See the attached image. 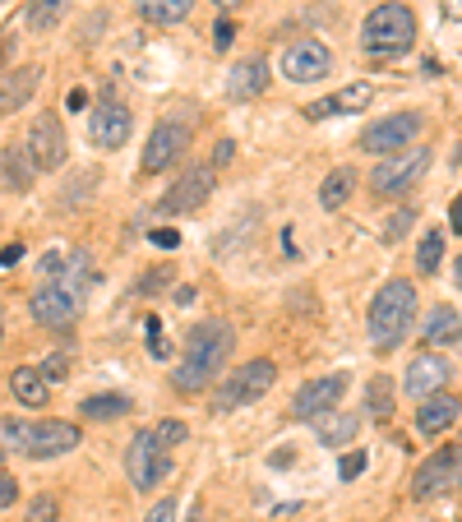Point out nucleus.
I'll return each mask as SVG.
<instances>
[{
  "instance_id": "nucleus-1",
  "label": "nucleus",
  "mask_w": 462,
  "mask_h": 522,
  "mask_svg": "<svg viewBox=\"0 0 462 522\" xmlns=\"http://www.w3.org/2000/svg\"><path fill=\"white\" fill-rule=\"evenodd\" d=\"M231 347H236V333H231L222 319H204V324H195L190 328V338H185V361H181V370L171 375V384H176L181 393L208 389V384L222 375Z\"/></svg>"
},
{
  "instance_id": "nucleus-2",
  "label": "nucleus",
  "mask_w": 462,
  "mask_h": 522,
  "mask_svg": "<svg viewBox=\"0 0 462 522\" xmlns=\"http://www.w3.org/2000/svg\"><path fill=\"white\" fill-rule=\"evenodd\" d=\"M412 319H416V287L407 278H389L370 301V342L379 352H393L407 338Z\"/></svg>"
},
{
  "instance_id": "nucleus-3",
  "label": "nucleus",
  "mask_w": 462,
  "mask_h": 522,
  "mask_svg": "<svg viewBox=\"0 0 462 522\" xmlns=\"http://www.w3.org/2000/svg\"><path fill=\"white\" fill-rule=\"evenodd\" d=\"M79 425L70 421H0V444L24 458H61L79 449Z\"/></svg>"
},
{
  "instance_id": "nucleus-4",
  "label": "nucleus",
  "mask_w": 462,
  "mask_h": 522,
  "mask_svg": "<svg viewBox=\"0 0 462 522\" xmlns=\"http://www.w3.org/2000/svg\"><path fill=\"white\" fill-rule=\"evenodd\" d=\"M412 42H416V14H412V5H398V0H389V5H375V10L365 14L361 47L370 51V56H398V51H407Z\"/></svg>"
},
{
  "instance_id": "nucleus-5",
  "label": "nucleus",
  "mask_w": 462,
  "mask_h": 522,
  "mask_svg": "<svg viewBox=\"0 0 462 522\" xmlns=\"http://www.w3.org/2000/svg\"><path fill=\"white\" fill-rule=\"evenodd\" d=\"M273 379H278V365H273V361H245L241 370H231V375L222 379L218 398H213V412H218V416L241 412V407L259 402L268 389H273Z\"/></svg>"
},
{
  "instance_id": "nucleus-6",
  "label": "nucleus",
  "mask_w": 462,
  "mask_h": 522,
  "mask_svg": "<svg viewBox=\"0 0 462 522\" xmlns=\"http://www.w3.org/2000/svg\"><path fill=\"white\" fill-rule=\"evenodd\" d=\"M125 472H130L134 490H148L171 476V453L158 439V425H153V430H139V435L130 439V449H125Z\"/></svg>"
},
{
  "instance_id": "nucleus-7",
  "label": "nucleus",
  "mask_w": 462,
  "mask_h": 522,
  "mask_svg": "<svg viewBox=\"0 0 462 522\" xmlns=\"http://www.w3.org/2000/svg\"><path fill=\"white\" fill-rule=\"evenodd\" d=\"M453 490H462V449L458 444H444V449H435L421 467H416L412 476V499H439V495H453Z\"/></svg>"
},
{
  "instance_id": "nucleus-8",
  "label": "nucleus",
  "mask_w": 462,
  "mask_h": 522,
  "mask_svg": "<svg viewBox=\"0 0 462 522\" xmlns=\"http://www.w3.org/2000/svg\"><path fill=\"white\" fill-rule=\"evenodd\" d=\"M79 310H84V287L70 278H56L33 292V319L42 328H70Z\"/></svg>"
},
{
  "instance_id": "nucleus-9",
  "label": "nucleus",
  "mask_w": 462,
  "mask_h": 522,
  "mask_svg": "<svg viewBox=\"0 0 462 522\" xmlns=\"http://www.w3.org/2000/svg\"><path fill=\"white\" fill-rule=\"evenodd\" d=\"M430 171V148H407V153H393L370 171V195H402L407 185H416Z\"/></svg>"
},
{
  "instance_id": "nucleus-10",
  "label": "nucleus",
  "mask_w": 462,
  "mask_h": 522,
  "mask_svg": "<svg viewBox=\"0 0 462 522\" xmlns=\"http://www.w3.org/2000/svg\"><path fill=\"white\" fill-rule=\"evenodd\" d=\"M28 162H33V171H56V167H65V130H61V121L51 116V111H37L33 121H28Z\"/></svg>"
},
{
  "instance_id": "nucleus-11",
  "label": "nucleus",
  "mask_w": 462,
  "mask_h": 522,
  "mask_svg": "<svg viewBox=\"0 0 462 522\" xmlns=\"http://www.w3.org/2000/svg\"><path fill=\"white\" fill-rule=\"evenodd\" d=\"M342 393H347V370H333V375H319L310 384H301L292 398V416L296 421H319V416L338 412Z\"/></svg>"
},
{
  "instance_id": "nucleus-12",
  "label": "nucleus",
  "mask_w": 462,
  "mask_h": 522,
  "mask_svg": "<svg viewBox=\"0 0 462 522\" xmlns=\"http://www.w3.org/2000/svg\"><path fill=\"white\" fill-rule=\"evenodd\" d=\"M421 116L416 111H398V116H384V121H375L370 130L361 134V148L365 153H379V158H393V153H407V144H412L416 134H421Z\"/></svg>"
},
{
  "instance_id": "nucleus-13",
  "label": "nucleus",
  "mask_w": 462,
  "mask_h": 522,
  "mask_svg": "<svg viewBox=\"0 0 462 522\" xmlns=\"http://www.w3.org/2000/svg\"><path fill=\"white\" fill-rule=\"evenodd\" d=\"M130 130H134L130 107L111 98V88H107L102 102L93 107V116H88V139H93L98 148H121L125 139H130Z\"/></svg>"
},
{
  "instance_id": "nucleus-14",
  "label": "nucleus",
  "mask_w": 462,
  "mask_h": 522,
  "mask_svg": "<svg viewBox=\"0 0 462 522\" xmlns=\"http://www.w3.org/2000/svg\"><path fill=\"white\" fill-rule=\"evenodd\" d=\"M213 185H218V167H213V162H208V167H190L181 181H176L167 195H162L158 208H162V213H195V208L208 204Z\"/></svg>"
},
{
  "instance_id": "nucleus-15",
  "label": "nucleus",
  "mask_w": 462,
  "mask_h": 522,
  "mask_svg": "<svg viewBox=\"0 0 462 522\" xmlns=\"http://www.w3.org/2000/svg\"><path fill=\"white\" fill-rule=\"evenodd\" d=\"M329 70H333V56L315 37H301V42H292V47L282 51V74H287L292 84H315V79H324Z\"/></svg>"
},
{
  "instance_id": "nucleus-16",
  "label": "nucleus",
  "mask_w": 462,
  "mask_h": 522,
  "mask_svg": "<svg viewBox=\"0 0 462 522\" xmlns=\"http://www.w3.org/2000/svg\"><path fill=\"white\" fill-rule=\"evenodd\" d=\"M185 148H190V125L181 121H162L158 130L148 134V148H144V171H167L171 162L185 158Z\"/></svg>"
},
{
  "instance_id": "nucleus-17",
  "label": "nucleus",
  "mask_w": 462,
  "mask_h": 522,
  "mask_svg": "<svg viewBox=\"0 0 462 522\" xmlns=\"http://www.w3.org/2000/svg\"><path fill=\"white\" fill-rule=\"evenodd\" d=\"M449 361L435 352H421L412 365H407V375H402V389H407V398H435V393H444V384H449Z\"/></svg>"
},
{
  "instance_id": "nucleus-18",
  "label": "nucleus",
  "mask_w": 462,
  "mask_h": 522,
  "mask_svg": "<svg viewBox=\"0 0 462 522\" xmlns=\"http://www.w3.org/2000/svg\"><path fill=\"white\" fill-rule=\"evenodd\" d=\"M375 102V88L370 84H347L338 88L333 98H319L305 107V121H329V116H352V111H365Z\"/></svg>"
},
{
  "instance_id": "nucleus-19",
  "label": "nucleus",
  "mask_w": 462,
  "mask_h": 522,
  "mask_svg": "<svg viewBox=\"0 0 462 522\" xmlns=\"http://www.w3.org/2000/svg\"><path fill=\"white\" fill-rule=\"evenodd\" d=\"M458 416H462V398H453V393H435V398L421 402V412H416V430H421V435H444Z\"/></svg>"
},
{
  "instance_id": "nucleus-20",
  "label": "nucleus",
  "mask_w": 462,
  "mask_h": 522,
  "mask_svg": "<svg viewBox=\"0 0 462 522\" xmlns=\"http://www.w3.org/2000/svg\"><path fill=\"white\" fill-rule=\"evenodd\" d=\"M264 88H268V65L259 61V56H250V61H236V65H231V74H227V98L250 102V98H259Z\"/></svg>"
},
{
  "instance_id": "nucleus-21",
  "label": "nucleus",
  "mask_w": 462,
  "mask_h": 522,
  "mask_svg": "<svg viewBox=\"0 0 462 522\" xmlns=\"http://www.w3.org/2000/svg\"><path fill=\"white\" fill-rule=\"evenodd\" d=\"M37 84H42V70H37V65L5 74V79H0V116H14L19 107H28V98L37 93Z\"/></svg>"
},
{
  "instance_id": "nucleus-22",
  "label": "nucleus",
  "mask_w": 462,
  "mask_h": 522,
  "mask_svg": "<svg viewBox=\"0 0 462 522\" xmlns=\"http://www.w3.org/2000/svg\"><path fill=\"white\" fill-rule=\"evenodd\" d=\"M319 430V444L324 449H342V444H352L356 430H361V416L356 412H329V416H319L315 421Z\"/></svg>"
},
{
  "instance_id": "nucleus-23",
  "label": "nucleus",
  "mask_w": 462,
  "mask_h": 522,
  "mask_svg": "<svg viewBox=\"0 0 462 522\" xmlns=\"http://www.w3.org/2000/svg\"><path fill=\"white\" fill-rule=\"evenodd\" d=\"M10 389H14V398L24 402V407H47V398H51L47 375H42V370H33V365H19V370H14Z\"/></svg>"
},
{
  "instance_id": "nucleus-24",
  "label": "nucleus",
  "mask_w": 462,
  "mask_h": 522,
  "mask_svg": "<svg viewBox=\"0 0 462 522\" xmlns=\"http://www.w3.org/2000/svg\"><path fill=\"white\" fill-rule=\"evenodd\" d=\"M421 338H426L430 347H453V342H462V315L453 310V305H439V310H430L426 333H421Z\"/></svg>"
},
{
  "instance_id": "nucleus-25",
  "label": "nucleus",
  "mask_w": 462,
  "mask_h": 522,
  "mask_svg": "<svg viewBox=\"0 0 462 522\" xmlns=\"http://www.w3.org/2000/svg\"><path fill=\"white\" fill-rule=\"evenodd\" d=\"M28 181H33V162H28V153L24 148H5V153H0V190L24 195Z\"/></svg>"
},
{
  "instance_id": "nucleus-26",
  "label": "nucleus",
  "mask_w": 462,
  "mask_h": 522,
  "mask_svg": "<svg viewBox=\"0 0 462 522\" xmlns=\"http://www.w3.org/2000/svg\"><path fill=\"white\" fill-rule=\"evenodd\" d=\"M352 190H356V171L352 167H333L329 176H324V185H319V204L329 208H342L347 199H352Z\"/></svg>"
},
{
  "instance_id": "nucleus-27",
  "label": "nucleus",
  "mask_w": 462,
  "mask_h": 522,
  "mask_svg": "<svg viewBox=\"0 0 462 522\" xmlns=\"http://www.w3.org/2000/svg\"><path fill=\"white\" fill-rule=\"evenodd\" d=\"M190 10H195V0H139V14L148 24H181Z\"/></svg>"
},
{
  "instance_id": "nucleus-28",
  "label": "nucleus",
  "mask_w": 462,
  "mask_h": 522,
  "mask_svg": "<svg viewBox=\"0 0 462 522\" xmlns=\"http://www.w3.org/2000/svg\"><path fill=\"white\" fill-rule=\"evenodd\" d=\"M365 412L375 416V421H389L393 416V379L389 375H375L365 384Z\"/></svg>"
},
{
  "instance_id": "nucleus-29",
  "label": "nucleus",
  "mask_w": 462,
  "mask_h": 522,
  "mask_svg": "<svg viewBox=\"0 0 462 522\" xmlns=\"http://www.w3.org/2000/svg\"><path fill=\"white\" fill-rule=\"evenodd\" d=\"M79 412H84L88 421H116V416L130 412V398H125V393H98V398H84Z\"/></svg>"
},
{
  "instance_id": "nucleus-30",
  "label": "nucleus",
  "mask_w": 462,
  "mask_h": 522,
  "mask_svg": "<svg viewBox=\"0 0 462 522\" xmlns=\"http://www.w3.org/2000/svg\"><path fill=\"white\" fill-rule=\"evenodd\" d=\"M74 0H33L28 5V28H37V33H47V28H56L70 14Z\"/></svg>"
},
{
  "instance_id": "nucleus-31",
  "label": "nucleus",
  "mask_w": 462,
  "mask_h": 522,
  "mask_svg": "<svg viewBox=\"0 0 462 522\" xmlns=\"http://www.w3.org/2000/svg\"><path fill=\"white\" fill-rule=\"evenodd\" d=\"M439 264H444V227H430L421 236V245H416V268L421 273H439Z\"/></svg>"
},
{
  "instance_id": "nucleus-32",
  "label": "nucleus",
  "mask_w": 462,
  "mask_h": 522,
  "mask_svg": "<svg viewBox=\"0 0 462 522\" xmlns=\"http://www.w3.org/2000/svg\"><path fill=\"white\" fill-rule=\"evenodd\" d=\"M144 333H148V352L158 356H171V347H167V338H162V319L158 315H148V324H144Z\"/></svg>"
},
{
  "instance_id": "nucleus-33",
  "label": "nucleus",
  "mask_w": 462,
  "mask_h": 522,
  "mask_svg": "<svg viewBox=\"0 0 462 522\" xmlns=\"http://www.w3.org/2000/svg\"><path fill=\"white\" fill-rule=\"evenodd\" d=\"M56 513H61V504L51 495H37L33 504H28V522H56Z\"/></svg>"
},
{
  "instance_id": "nucleus-34",
  "label": "nucleus",
  "mask_w": 462,
  "mask_h": 522,
  "mask_svg": "<svg viewBox=\"0 0 462 522\" xmlns=\"http://www.w3.org/2000/svg\"><path fill=\"white\" fill-rule=\"evenodd\" d=\"M412 222H416V213H412V208H402V213H393V218L384 222V241H402Z\"/></svg>"
},
{
  "instance_id": "nucleus-35",
  "label": "nucleus",
  "mask_w": 462,
  "mask_h": 522,
  "mask_svg": "<svg viewBox=\"0 0 462 522\" xmlns=\"http://www.w3.org/2000/svg\"><path fill=\"white\" fill-rule=\"evenodd\" d=\"M37 370L47 375V384H61V379L70 375V356H65V352H56V356H47V361L37 365Z\"/></svg>"
},
{
  "instance_id": "nucleus-36",
  "label": "nucleus",
  "mask_w": 462,
  "mask_h": 522,
  "mask_svg": "<svg viewBox=\"0 0 462 522\" xmlns=\"http://www.w3.org/2000/svg\"><path fill=\"white\" fill-rule=\"evenodd\" d=\"M158 439L167 444V449H176V444H185V439H190V430H185V421H162L158 425Z\"/></svg>"
},
{
  "instance_id": "nucleus-37",
  "label": "nucleus",
  "mask_w": 462,
  "mask_h": 522,
  "mask_svg": "<svg viewBox=\"0 0 462 522\" xmlns=\"http://www.w3.org/2000/svg\"><path fill=\"white\" fill-rule=\"evenodd\" d=\"M361 472H365V453H361V449H356V453H347V458L338 462V476H342V481H356V476H361Z\"/></svg>"
},
{
  "instance_id": "nucleus-38",
  "label": "nucleus",
  "mask_w": 462,
  "mask_h": 522,
  "mask_svg": "<svg viewBox=\"0 0 462 522\" xmlns=\"http://www.w3.org/2000/svg\"><path fill=\"white\" fill-rule=\"evenodd\" d=\"M144 522H176V499H158V504L148 509Z\"/></svg>"
},
{
  "instance_id": "nucleus-39",
  "label": "nucleus",
  "mask_w": 462,
  "mask_h": 522,
  "mask_svg": "<svg viewBox=\"0 0 462 522\" xmlns=\"http://www.w3.org/2000/svg\"><path fill=\"white\" fill-rule=\"evenodd\" d=\"M231 37H236V24H231V19H218V28H213V47L227 51V47H231Z\"/></svg>"
},
{
  "instance_id": "nucleus-40",
  "label": "nucleus",
  "mask_w": 462,
  "mask_h": 522,
  "mask_svg": "<svg viewBox=\"0 0 462 522\" xmlns=\"http://www.w3.org/2000/svg\"><path fill=\"white\" fill-rule=\"evenodd\" d=\"M14 499H19V481H14V476H5V472H0V509H10Z\"/></svg>"
},
{
  "instance_id": "nucleus-41",
  "label": "nucleus",
  "mask_w": 462,
  "mask_h": 522,
  "mask_svg": "<svg viewBox=\"0 0 462 522\" xmlns=\"http://www.w3.org/2000/svg\"><path fill=\"white\" fill-rule=\"evenodd\" d=\"M231 158H236V144H231V139H218V148H213V167H227Z\"/></svg>"
},
{
  "instance_id": "nucleus-42",
  "label": "nucleus",
  "mask_w": 462,
  "mask_h": 522,
  "mask_svg": "<svg viewBox=\"0 0 462 522\" xmlns=\"http://www.w3.org/2000/svg\"><path fill=\"white\" fill-rule=\"evenodd\" d=\"M148 241L162 245V250H176V245H181V236H176V231H148Z\"/></svg>"
},
{
  "instance_id": "nucleus-43",
  "label": "nucleus",
  "mask_w": 462,
  "mask_h": 522,
  "mask_svg": "<svg viewBox=\"0 0 462 522\" xmlns=\"http://www.w3.org/2000/svg\"><path fill=\"white\" fill-rule=\"evenodd\" d=\"M19 259H24V245H19V241L0 250V268H14V264H19Z\"/></svg>"
},
{
  "instance_id": "nucleus-44",
  "label": "nucleus",
  "mask_w": 462,
  "mask_h": 522,
  "mask_svg": "<svg viewBox=\"0 0 462 522\" xmlns=\"http://www.w3.org/2000/svg\"><path fill=\"white\" fill-rule=\"evenodd\" d=\"M65 107H70V111H84V107H88V93H84V88H70V93H65Z\"/></svg>"
},
{
  "instance_id": "nucleus-45",
  "label": "nucleus",
  "mask_w": 462,
  "mask_h": 522,
  "mask_svg": "<svg viewBox=\"0 0 462 522\" xmlns=\"http://www.w3.org/2000/svg\"><path fill=\"white\" fill-rule=\"evenodd\" d=\"M449 218H453V231H462V195L453 199V213H449Z\"/></svg>"
},
{
  "instance_id": "nucleus-46",
  "label": "nucleus",
  "mask_w": 462,
  "mask_h": 522,
  "mask_svg": "<svg viewBox=\"0 0 462 522\" xmlns=\"http://www.w3.org/2000/svg\"><path fill=\"white\" fill-rule=\"evenodd\" d=\"M444 14H449V19H462V0H444Z\"/></svg>"
},
{
  "instance_id": "nucleus-47",
  "label": "nucleus",
  "mask_w": 462,
  "mask_h": 522,
  "mask_svg": "<svg viewBox=\"0 0 462 522\" xmlns=\"http://www.w3.org/2000/svg\"><path fill=\"white\" fill-rule=\"evenodd\" d=\"M5 61H10V37L0 33V70H5Z\"/></svg>"
},
{
  "instance_id": "nucleus-48",
  "label": "nucleus",
  "mask_w": 462,
  "mask_h": 522,
  "mask_svg": "<svg viewBox=\"0 0 462 522\" xmlns=\"http://www.w3.org/2000/svg\"><path fill=\"white\" fill-rule=\"evenodd\" d=\"M213 5H218V19H222V14H231L236 5H241V0H213Z\"/></svg>"
},
{
  "instance_id": "nucleus-49",
  "label": "nucleus",
  "mask_w": 462,
  "mask_h": 522,
  "mask_svg": "<svg viewBox=\"0 0 462 522\" xmlns=\"http://www.w3.org/2000/svg\"><path fill=\"white\" fill-rule=\"evenodd\" d=\"M453 278H458V287H462V259H458V268H453Z\"/></svg>"
},
{
  "instance_id": "nucleus-50",
  "label": "nucleus",
  "mask_w": 462,
  "mask_h": 522,
  "mask_svg": "<svg viewBox=\"0 0 462 522\" xmlns=\"http://www.w3.org/2000/svg\"><path fill=\"white\" fill-rule=\"evenodd\" d=\"M0 338H5V328H0Z\"/></svg>"
}]
</instances>
